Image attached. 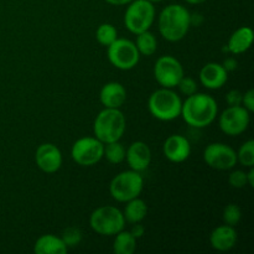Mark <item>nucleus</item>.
<instances>
[{"label":"nucleus","mask_w":254,"mask_h":254,"mask_svg":"<svg viewBox=\"0 0 254 254\" xmlns=\"http://www.w3.org/2000/svg\"><path fill=\"white\" fill-rule=\"evenodd\" d=\"M218 113L217 102L210 94L193 93L183 102L181 117L190 127L205 128L213 123Z\"/></svg>","instance_id":"obj_1"},{"label":"nucleus","mask_w":254,"mask_h":254,"mask_svg":"<svg viewBox=\"0 0 254 254\" xmlns=\"http://www.w3.org/2000/svg\"><path fill=\"white\" fill-rule=\"evenodd\" d=\"M159 32L169 42L181 41L191 26V14L184 5L170 4L161 10L158 20Z\"/></svg>","instance_id":"obj_2"},{"label":"nucleus","mask_w":254,"mask_h":254,"mask_svg":"<svg viewBox=\"0 0 254 254\" xmlns=\"http://www.w3.org/2000/svg\"><path fill=\"white\" fill-rule=\"evenodd\" d=\"M126 116L119 108H104L93 123V133L103 144L121 140L126 133Z\"/></svg>","instance_id":"obj_3"},{"label":"nucleus","mask_w":254,"mask_h":254,"mask_svg":"<svg viewBox=\"0 0 254 254\" xmlns=\"http://www.w3.org/2000/svg\"><path fill=\"white\" fill-rule=\"evenodd\" d=\"M148 108L154 118L170 122L181 116L183 101L173 88H160L149 97Z\"/></svg>","instance_id":"obj_4"},{"label":"nucleus","mask_w":254,"mask_h":254,"mask_svg":"<svg viewBox=\"0 0 254 254\" xmlns=\"http://www.w3.org/2000/svg\"><path fill=\"white\" fill-rule=\"evenodd\" d=\"M144 188V179L140 173L127 170L119 173L112 179L109 184L111 196L118 202H128L129 200L139 197Z\"/></svg>","instance_id":"obj_5"},{"label":"nucleus","mask_w":254,"mask_h":254,"mask_svg":"<svg viewBox=\"0 0 254 254\" xmlns=\"http://www.w3.org/2000/svg\"><path fill=\"white\" fill-rule=\"evenodd\" d=\"M89 226L97 235L111 237L124 230L126 220L119 208L114 206H101L92 212Z\"/></svg>","instance_id":"obj_6"},{"label":"nucleus","mask_w":254,"mask_h":254,"mask_svg":"<svg viewBox=\"0 0 254 254\" xmlns=\"http://www.w3.org/2000/svg\"><path fill=\"white\" fill-rule=\"evenodd\" d=\"M155 20V6L148 0H133L124 14V25L134 35L150 29Z\"/></svg>","instance_id":"obj_7"},{"label":"nucleus","mask_w":254,"mask_h":254,"mask_svg":"<svg viewBox=\"0 0 254 254\" xmlns=\"http://www.w3.org/2000/svg\"><path fill=\"white\" fill-rule=\"evenodd\" d=\"M108 60L116 68L129 71L138 64L140 54L135 44L130 40L117 39L108 46Z\"/></svg>","instance_id":"obj_8"},{"label":"nucleus","mask_w":254,"mask_h":254,"mask_svg":"<svg viewBox=\"0 0 254 254\" xmlns=\"http://www.w3.org/2000/svg\"><path fill=\"white\" fill-rule=\"evenodd\" d=\"M104 144L96 136H84L74 141L71 149V156L81 166H93L102 160Z\"/></svg>","instance_id":"obj_9"},{"label":"nucleus","mask_w":254,"mask_h":254,"mask_svg":"<svg viewBox=\"0 0 254 254\" xmlns=\"http://www.w3.org/2000/svg\"><path fill=\"white\" fill-rule=\"evenodd\" d=\"M185 76L184 67L178 59L165 55L156 60L154 66V77L163 88L178 87L179 82Z\"/></svg>","instance_id":"obj_10"},{"label":"nucleus","mask_w":254,"mask_h":254,"mask_svg":"<svg viewBox=\"0 0 254 254\" xmlns=\"http://www.w3.org/2000/svg\"><path fill=\"white\" fill-rule=\"evenodd\" d=\"M251 123V113L243 106H228L218 118L220 129L230 136L241 135Z\"/></svg>","instance_id":"obj_11"},{"label":"nucleus","mask_w":254,"mask_h":254,"mask_svg":"<svg viewBox=\"0 0 254 254\" xmlns=\"http://www.w3.org/2000/svg\"><path fill=\"white\" fill-rule=\"evenodd\" d=\"M203 160L215 170H231L237 164V151L227 144H208L203 151Z\"/></svg>","instance_id":"obj_12"},{"label":"nucleus","mask_w":254,"mask_h":254,"mask_svg":"<svg viewBox=\"0 0 254 254\" xmlns=\"http://www.w3.org/2000/svg\"><path fill=\"white\" fill-rule=\"evenodd\" d=\"M35 161H36L37 168L44 173H56L62 165L61 150L52 143L41 144L35 153Z\"/></svg>","instance_id":"obj_13"},{"label":"nucleus","mask_w":254,"mask_h":254,"mask_svg":"<svg viewBox=\"0 0 254 254\" xmlns=\"http://www.w3.org/2000/svg\"><path fill=\"white\" fill-rule=\"evenodd\" d=\"M163 151L165 158L171 163H184L191 154V144L184 135L174 134L166 138L163 145Z\"/></svg>","instance_id":"obj_14"},{"label":"nucleus","mask_w":254,"mask_h":254,"mask_svg":"<svg viewBox=\"0 0 254 254\" xmlns=\"http://www.w3.org/2000/svg\"><path fill=\"white\" fill-rule=\"evenodd\" d=\"M126 160L129 168L134 171L146 170L151 163V150L144 141H134L126 150Z\"/></svg>","instance_id":"obj_15"},{"label":"nucleus","mask_w":254,"mask_h":254,"mask_svg":"<svg viewBox=\"0 0 254 254\" xmlns=\"http://www.w3.org/2000/svg\"><path fill=\"white\" fill-rule=\"evenodd\" d=\"M200 82L205 88L220 89L226 84L228 79V72L225 67L217 62H210L201 68Z\"/></svg>","instance_id":"obj_16"},{"label":"nucleus","mask_w":254,"mask_h":254,"mask_svg":"<svg viewBox=\"0 0 254 254\" xmlns=\"http://www.w3.org/2000/svg\"><path fill=\"white\" fill-rule=\"evenodd\" d=\"M237 231L235 227L222 225L216 227L210 235V245L213 250L220 252H227L232 250L237 243Z\"/></svg>","instance_id":"obj_17"},{"label":"nucleus","mask_w":254,"mask_h":254,"mask_svg":"<svg viewBox=\"0 0 254 254\" xmlns=\"http://www.w3.org/2000/svg\"><path fill=\"white\" fill-rule=\"evenodd\" d=\"M99 99L104 108H121L127 99V91L119 82H108L99 93Z\"/></svg>","instance_id":"obj_18"},{"label":"nucleus","mask_w":254,"mask_h":254,"mask_svg":"<svg viewBox=\"0 0 254 254\" xmlns=\"http://www.w3.org/2000/svg\"><path fill=\"white\" fill-rule=\"evenodd\" d=\"M254 39L253 30L248 26H242L236 30L228 39L227 49L230 54L241 55L251 49Z\"/></svg>","instance_id":"obj_19"},{"label":"nucleus","mask_w":254,"mask_h":254,"mask_svg":"<svg viewBox=\"0 0 254 254\" xmlns=\"http://www.w3.org/2000/svg\"><path fill=\"white\" fill-rule=\"evenodd\" d=\"M68 248L61 237L54 235H44L35 242L34 252L36 254H66Z\"/></svg>","instance_id":"obj_20"},{"label":"nucleus","mask_w":254,"mask_h":254,"mask_svg":"<svg viewBox=\"0 0 254 254\" xmlns=\"http://www.w3.org/2000/svg\"><path fill=\"white\" fill-rule=\"evenodd\" d=\"M126 207H124L123 216L126 222L131 223H139L146 217L148 215V206H146L145 201L141 200V198L135 197L133 200H129L128 202H126Z\"/></svg>","instance_id":"obj_21"},{"label":"nucleus","mask_w":254,"mask_h":254,"mask_svg":"<svg viewBox=\"0 0 254 254\" xmlns=\"http://www.w3.org/2000/svg\"><path fill=\"white\" fill-rule=\"evenodd\" d=\"M136 248V238L128 231H121L116 235L113 252L116 254H133Z\"/></svg>","instance_id":"obj_22"},{"label":"nucleus","mask_w":254,"mask_h":254,"mask_svg":"<svg viewBox=\"0 0 254 254\" xmlns=\"http://www.w3.org/2000/svg\"><path fill=\"white\" fill-rule=\"evenodd\" d=\"M135 46L138 49L139 54L149 57L155 54L156 49H158V41H156V37L154 36L153 32L146 30V31L136 35Z\"/></svg>","instance_id":"obj_23"},{"label":"nucleus","mask_w":254,"mask_h":254,"mask_svg":"<svg viewBox=\"0 0 254 254\" xmlns=\"http://www.w3.org/2000/svg\"><path fill=\"white\" fill-rule=\"evenodd\" d=\"M103 156L107 161L113 165H118L126 160V148L118 141H112V143L104 144Z\"/></svg>","instance_id":"obj_24"},{"label":"nucleus","mask_w":254,"mask_h":254,"mask_svg":"<svg viewBox=\"0 0 254 254\" xmlns=\"http://www.w3.org/2000/svg\"><path fill=\"white\" fill-rule=\"evenodd\" d=\"M96 39L102 46L108 47L112 42L118 39V31H117L116 26H113L112 24H102L97 29Z\"/></svg>","instance_id":"obj_25"},{"label":"nucleus","mask_w":254,"mask_h":254,"mask_svg":"<svg viewBox=\"0 0 254 254\" xmlns=\"http://www.w3.org/2000/svg\"><path fill=\"white\" fill-rule=\"evenodd\" d=\"M237 163H240L245 168L254 166V140L252 139L241 145L240 150L237 151Z\"/></svg>","instance_id":"obj_26"},{"label":"nucleus","mask_w":254,"mask_h":254,"mask_svg":"<svg viewBox=\"0 0 254 254\" xmlns=\"http://www.w3.org/2000/svg\"><path fill=\"white\" fill-rule=\"evenodd\" d=\"M223 222L228 226H237L240 223L241 218H242V211H241L240 206L235 205V203H230L225 207L222 213Z\"/></svg>","instance_id":"obj_27"},{"label":"nucleus","mask_w":254,"mask_h":254,"mask_svg":"<svg viewBox=\"0 0 254 254\" xmlns=\"http://www.w3.org/2000/svg\"><path fill=\"white\" fill-rule=\"evenodd\" d=\"M61 238L67 248H73L82 242V232L77 227H68L64 231Z\"/></svg>","instance_id":"obj_28"},{"label":"nucleus","mask_w":254,"mask_h":254,"mask_svg":"<svg viewBox=\"0 0 254 254\" xmlns=\"http://www.w3.org/2000/svg\"><path fill=\"white\" fill-rule=\"evenodd\" d=\"M178 87L184 96L189 97V96H191V94H193L197 92V83H196L195 79L191 78V77L184 76L183 78H181V81L179 82Z\"/></svg>","instance_id":"obj_29"},{"label":"nucleus","mask_w":254,"mask_h":254,"mask_svg":"<svg viewBox=\"0 0 254 254\" xmlns=\"http://www.w3.org/2000/svg\"><path fill=\"white\" fill-rule=\"evenodd\" d=\"M228 183L235 189H243L247 184V174L242 170H235L228 176Z\"/></svg>","instance_id":"obj_30"},{"label":"nucleus","mask_w":254,"mask_h":254,"mask_svg":"<svg viewBox=\"0 0 254 254\" xmlns=\"http://www.w3.org/2000/svg\"><path fill=\"white\" fill-rule=\"evenodd\" d=\"M242 97L243 93L238 89H232L226 94V102L228 106H242Z\"/></svg>","instance_id":"obj_31"},{"label":"nucleus","mask_w":254,"mask_h":254,"mask_svg":"<svg viewBox=\"0 0 254 254\" xmlns=\"http://www.w3.org/2000/svg\"><path fill=\"white\" fill-rule=\"evenodd\" d=\"M242 106L247 109L250 113L254 112V91L253 89H248L242 97Z\"/></svg>","instance_id":"obj_32"},{"label":"nucleus","mask_w":254,"mask_h":254,"mask_svg":"<svg viewBox=\"0 0 254 254\" xmlns=\"http://www.w3.org/2000/svg\"><path fill=\"white\" fill-rule=\"evenodd\" d=\"M129 232L138 240V238H141L144 236V233H145V227H144L143 225H140V222L134 223L133 227H131V230L129 231Z\"/></svg>","instance_id":"obj_33"},{"label":"nucleus","mask_w":254,"mask_h":254,"mask_svg":"<svg viewBox=\"0 0 254 254\" xmlns=\"http://www.w3.org/2000/svg\"><path fill=\"white\" fill-rule=\"evenodd\" d=\"M222 66L225 67V69L227 72L235 71V69L237 68V61H236L235 57H228V59H226L225 61H223Z\"/></svg>","instance_id":"obj_34"},{"label":"nucleus","mask_w":254,"mask_h":254,"mask_svg":"<svg viewBox=\"0 0 254 254\" xmlns=\"http://www.w3.org/2000/svg\"><path fill=\"white\" fill-rule=\"evenodd\" d=\"M104 1L111 5H116V6H122V5H128L133 0H104Z\"/></svg>","instance_id":"obj_35"},{"label":"nucleus","mask_w":254,"mask_h":254,"mask_svg":"<svg viewBox=\"0 0 254 254\" xmlns=\"http://www.w3.org/2000/svg\"><path fill=\"white\" fill-rule=\"evenodd\" d=\"M248 169H250V170H248V173H246L247 174V184L251 186V188H253L254 186V169H253V166L252 168H248Z\"/></svg>","instance_id":"obj_36"},{"label":"nucleus","mask_w":254,"mask_h":254,"mask_svg":"<svg viewBox=\"0 0 254 254\" xmlns=\"http://www.w3.org/2000/svg\"><path fill=\"white\" fill-rule=\"evenodd\" d=\"M202 16L200 14H193L191 15V25H195V26H198V25L202 22Z\"/></svg>","instance_id":"obj_37"},{"label":"nucleus","mask_w":254,"mask_h":254,"mask_svg":"<svg viewBox=\"0 0 254 254\" xmlns=\"http://www.w3.org/2000/svg\"><path fill=\"white\" fill-rule=\"evenodd\" d=\"M186 2H189V4H192V5H198V4H202V2H205L206 0H185Z\"/></svg>","instance_id":"obj_38"},{"label":"nucleus","mask_w":254,"mask_h":254,"mask_svg":"<svg viewBox=\"0 0 254 254\" xmlns=\"http://www.w3.org/2000/svg\"><path fill=\"white\" fill-rule=\"evenodd\" d=\"M148 1H150V2H160V1H163V0H148Z\"/></svg>","instance_id":"obj_39"}]
</instances>
